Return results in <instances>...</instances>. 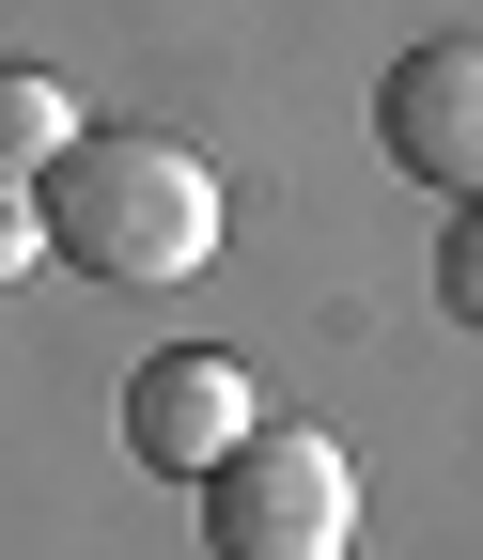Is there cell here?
Wrapping results in <instances>:
<instances>
[{
	"label": "cell",
	"instance_id": "cell-1",
	"mask_svg": "<svg viewBox=\"0 0 483 560\" xmlns=\"http://www.w3.org/2000/svg\"><path fill=\"white\" fill-rule=\"evenodd\" d=\"M47 249L79 280H110V296H172L219 249V172L157 125H79L47 156Z\"/></svg>",
	"mask_w": 483,
	"mask_h": 560
},
{
	"label": "cell",
	"instance_id": "cell-2",
	"mask_svg": "<svg viewBox=\"0 0 483 560\" xmlns=\"http://www.w3.org/2000/svg\"><path fill=\"white\" fill-rule=\"evenodd\" d=\"M203 545L219 560H343L359 545V452L312 420H250L203 467Z\"/></svg>",
	"mask_w": 483,
	"mask_h": 560
},
{
	"label": "cell",
	"instance_id": "cell-3",
	"mask_svg": "<svg viewBox=\"0 0 483 560\" xmlns=\"http://www.w3.org/2000/svg\"><path fill=\"white\" fill-rule=\"evenodd\" d=\"M375 140H390L405 187L483 202V32H422V47H405L375 79Z\"/></svg>",
	"mask_w": 483,
	"mask_h": 560
},
{
	"label": "cell",
	"instance_id": "cell-4",
	"mask_svg": "<svg viewBox=\"0 0 483 560\" xmlns=\"http://www.w3.org/2000/svg\"><path fill=\"white\" fill-rule=\"evenodd\" d=\"M234 436H250V374H234V359H203V342H157V359L125 374V452H141V467L203 482Z\"/></svg>",
	"mask_w": 483,
	"mask_h": 560
},
{
	"label": "cell",
	"instance_id": "cell-5",
	"mask_svg": "<svg viewBox=\"0 0 483 560\" xmlns=\"http://www.w3.org/2000/svg\"><path fill=\"white\" fill-rule=\"evenodd\" d=\"M62 140H79V94H62L47 62H0V172H32V187H47Z\"/></svg>",
	"mask_w": 483,
	"mask_h": 560
},
{
	"label": "cell",
	"instance_id": "cell-6",
	"mask_svg": "<svg viewBox=\"0 0 483 560\" xmlns=\"http://www.w3.org/2000/svg\"><path fill=\"white\" fill-rule=\"evenodd\" d=\"M437 312L483 327V202H452V219H437Z\"/></svg>",
	"mask_w": 483,
	"mask_h": 560
},
{
	"label": "cell",
	"instance_id": "cell-7",
	"mask_svg": "<svg viewBox=\"0 0 483 560\" xmlns=\"http://www.w3.org/2000/svg\"><path fill=\"white\" fill-rule=\"evenodd\" d=\"M32 265H47V187L0 172V280H32Z\"/></svg>",
	"mask_w": 483,
	"mask_h": 560
}]
</instances>
